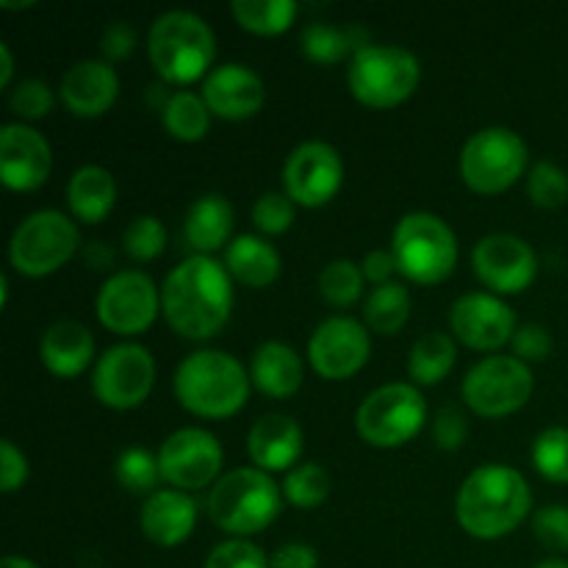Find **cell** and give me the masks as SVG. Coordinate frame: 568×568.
Returning <instances> with one entry per match:
<instances>
[{"mask_svg": "<svg viewBox=\"0 0 568 568\" xmlns=\"http://www.w3.org/2000/svg\"><path fill=\"white\" fill-rule=\"evenodd\" d=\"M94 311L105 331L116 336H139L150 331L161 314V286L148 272L122 270L105 277L100 286Z\"/></svg>", "mask_w": 568, "mask_h": 568, "instance_id": "13", "label": "cell"}, {"mask_svg": "<svg viewBox=\"0 0 568 568\" xmlns=\"http://www.w3.org/2000/svg\"><path fill=\"white\" fill-rule=\"evenodd\" d=\"M120 98V75L105 59H83L61 75L59 100L72 116L98 120Z\"/></svg>", "mask_w": 568, "mask_h": 568, "instance_id": "21", "label": "cell"}, {"mask_svg": "<svg viewBox=\"0 0 568 568\" xmlns=\"http://www.w3.org/2000/svg\"><path fill=\"white\" fill-rule=\"evenodd\" d=\"M148 59L161 81L189 87L209 78L216 61L214 28L186 9L164 11L148 31Z\"/></svg>", "mask_w": 568, "mask_h": 568, "instance_id": "4", "label": "cell"}, {"mask_svg": "<svg viewBox=\"0 0 568 568\" xmlns=\"http://www.w3.org/2000/svg\"><path fill=\"white\" fill-rule=\"evenodd\" d=\"M372 355V333L353 316H327L308 338V364L322 381H349Z\"/></svg>", "mask_w": 568, "mask_h": 568, "instance_id": "15", "label": "cell"}, {"mask_svg": "<svg viewBox=\"0 0 568 568\" xmlns=\"http://www.w3.org/2000/svg\"><path fill=\"white\" fill-rule=\"evenodd\" d=\"M205 105L214 116L227 122H242L258 114L266 103L264 78L247 64L227 61V64L214 67L203 81Z\"/></svg>", "mask_w": 568, "mask_h": 568, "instance_id": "20", "label": "cell"}, {"mask_svg": "<svg viewBox=\"0 0 568 568\" xmlns=\"http://www.w3.org/2000/svg\"><path fill=\"white\" fill-rule=\"evenodd\" d=\"M532 466L549 483H568V427H547L530 449Z\"/></svg>", "mask_w": 568, "mask_h": 568, "instance_id": "37", "label": "cell"}, {"mask_svg": "<svg viewBox=\"0 0 568 568\" xmlns=\"http://www.w3.org/2000/svg\"><path fill=\"white\" fill-rule=\"evenodd\" d=\"M469 436V422H466L464 410L455 408V405H447L436 414L433 419V442H436L438 449L444 453H458L460 444Z\"/></svg>", "mask_w": 568, "mask_h": 568, "instance_id": "44", "label": "cell"}, {"mask_svg": "<svg viewBox=\"0 0 568 568\" xmlns=\"http://www.w3.org/2000/svg\"><path fill=\"white\" fill-rule=\"evenodd\" d=\"M427 422V403L414 383H386L355 410V430L369 447L397 449L414 442Z\"/></svg>", "mask_w": 568, "mask_h": 568, "instance_id": "10", "label": "cell"}, {"mask_svg": "<svg viewBox=\"0 0 568 568\" xmlns=\"http://www.w3.org/2000/svg\"><path fill=\"white\" fill-rule=\"evenodd\" d=\"M449 327L460 344L477 353H497L519 331L514 308L491 292L460 294L449 308Z\"/></svg>", "mask_w": 568, "mask_h": 568, "instance_id": "18", "label": "cell"}, {"mask_svg": "<svg viewBox=\"0 0 568 568\" xmlns=\"http://www.w3.org/2000/svg\"><path fill=\"white\" fill-rule=\"evenodd\" d=\"M155 386V358L136 342H120L105 349L92 369V392L111 410H133Z\"/></svg>", "mask_w": 568, "mask_h": 568, "instance_id": "12", "label": "cell"}, {"mask_svg": "<svg viewBox=\"0 0 568 568\" xmlns=\"http://www.w3.org/2000/svg\"><path fill=\"white\" fill-rule=\"evenodd\" d=\"M28 475H31V466H28L26 453L11 438H3L0 442V491H20L28 483Z\"/></svg>", "mask_w": 568, "mask_h": 568, "instance_id": "46", "label": "cell"}, {"mask_svg": "<svg viewBox=\"0 0 568 568\" xmlns=\"http://www.w3.org/2000/svg\"><path fill=\"white\" fill-rule=\"evenodd\" d=\"M233 205L225 194H203L194 200L183 220V239L192 247V255H214L216 250H227L233 242Z\"/></svg>", "mask_w": 568, "mask_h": 568, "instance_id": "26", "label": "cell"}, {"mask_svg": "<svg viewBox=\"0 0 568 568\" xmlns=\"http://www.w3.org/2000/svg\"><path fill=\"white\" fill-rule=\"evenodd\" d=\"M364 33L358 28H342L331 26V22H308L300 33V50L314 64H342V61H353V55L361 48H366Z\"/></svg>", "mask_w": 568, "mask_h": 568, "instance_id": "29", "label": "cell"}, {"mask_svg": "<svg viewBox=\"0 0 568 568\" xmlns=\"http://www.w3.org/2000/svg\"><path fill=\"white\" fill-rule=\"evenodd\" d=\"M225 270L231 272L233 281L244 283L247 288H266L281 277L283 261L275 244L266 242L264 236L244 233L236 236L225 250Z\"/></svg>", "mask_w": 568, "mask_h": 568, "instance_id": "27", "label": "cell"}, {"mask_svg": "<svg viewBox=\"0 0 568 568\" xmlns=\"http://www.w3.org/2000/svg\"><path fill=\"white\" fill-rule=\"evenodd\" d=\"M250 381L272 399L294 397L305 381L303 355L283 342L258 344L250 358Z\"/></svg>", "mask_w": 568, "mask_h": 568, "instance_id": "25", "label": "cell"}, {"mask_svg": "<svg viewBox=\"0 0 568 568\" xmlns=\"http://www.w3.org/2000/svg\"><path fill=\"white\" fill-rule=\"evenodd\" d=\"M211 111L205 105L203 94L192 92V89H178L170 94V100L161 109V122H164V131L170 133L178 142H200L205 139V133L211 131Z\"/></svg>", "mask_w": 568, "mask_h": 568, "instance_id": "31", "label": "cell"}, {"mask_svg": "<svg viewBox=\"0 0 568 568\" xmlns=\"http://www.w3.org/2000/svg\"><path fill=\"white\" fill-rule=\"evenodd\" d=\"M392 253L397 272L419 286L444 283L458 266V239L455 231L430 211H410L392 233Z\"/></svg>", "mask_w": 568, "mask_h": 568, "instance_id": "6", "label": "cell"}, {"mask_svg": "<svg viewBox=\"0 0 568 568\" xmlns=\"http://www.w3.org/2000/svg\"><path fill=\"white\" fill-rule=\"evenodd\" d=\"M422 64L399 44H366L347 67V87L358 103L386 111L405 103L419 89Z\"/></svg>", "mask_w": 568, "mask_h": 568, "instance_id": "7", "label": "cell"}, {"mask_svg": "<svg viewBox=\"0 0 568 568\" xmlns=\"http://www.w3.org/2000/svg\"><path fill=\"white\" fill-rule=\"evenodd\" d=\"M14 78V55L6 42H0V89H6Z\"/></svg>", "mask_w": 568, "mask_h": 568, "instance_id": "50", "label": "cell"}, {"mask_svg": "<svg viewBox=\"0 0 568 568\" xmlns=\"http://www.w3.org/2000/svg\"><path fill=\"white\" fill-rule=\"evenodd\" d=\"M33 0H28V3H9V0H0V9H31Z\"/></svg>", "mask_w": 568, "mask_h": 568, "instance_id": "53", "label": "cell"}, {"mask_svg": "<svg viewBox=\"0 0 568 568\" xmlns=\"http://www.w3.org/2000/svg\"><path fill=\"white\" fill-rule=\"evenodd\" d=\"M364 320L369 333L394 336L410 320V292L397 281L386 283V286H375L364 303Z\"/></svg>", "mask_w": 568, "mask_h": 568, "instance_id": "32", "label": "cell"}, {"mask_svg": "<svg viewBox=\"0 0 568 568\" xmlns=\"http://www.w3.org/2000/svg\"><path fill=\"white\" fill-rule=\"evenodd\" d=\"M532 510L530 483L519 469L505 464H483L460 483L455 497V519L466 536L477 541H499L510 536Z\"/></svg>", "mask_w": 568, "mask_h": 568, "instance_id": "2", "label": "cell"}, {"mask_svg": "<svg viewBox=\"0 0 568 568\" xmlns=\"http://www.w3.org/2000/svg\"><path fill=\"white\" fill-rule=\"evenodd\" d=\"M225 449L220 438L203 427H181L170 433L159 447L161 477L178 491H200L211 488L222 477Z\"/></svg>", "mask_w": 568, "mask_h": 568, "instance_id": "14", "label": "cell"}, {"mask_svg": "<svg viewBox=\"0 0 568 568\" xmlns=\"http://www.w3.org/2000/svg\"><path fill=\"white\" fill-rule=\"evenodd\" d=\"M231 14L255 37H281L294 26L300 6L294 0H233Z\"/></svg>", "mask_w": 568, "mask_h": 568, "instance_id": "33", "label": "cell"}, {"mask_svg": "<svg viewBox=\"0 0 568 568\" xmlns=\"http://www.w3.org/2000/svg\"><path fill=\"white\" fill-rule=\"evenodd\" d=\"M270 568H320V555L311 544L288 541L270 555Z\"/></svg>", "mask_w": 568, "mask_h": 568, "instance_id": "48", "label": "cell"}, {"mask_svg": "<svg viewBox=\"0 0 568 568\" xmlns=\"http://www.w3.org/2000/svg\"><path fill=\"white\" fill-rule=\"evenodd\" d=\"M250 386V369L225 349L189 353L172 375L175 399L200 419L236 416L247 405Z\"/></svg>", "mask_w": 568, "mask_h": 568, "instance_id": "3", "label": "cell"}, {"mask_svg": "<svg viewBox=\"0 0 568 568\" xmlns=\"http://www.w3.org/2000/svg\"><path fill=\"white\" fill-rule=\"evenodd\" d=\"M475 275L491 294H521L532 286L538 275V255L530 242L516 233H491L483 236L471 250Z\"/></svg>", "mask_w": 568, "mask_h": 568, "instance_id": "17", "label": "cell"}, {"mask_svg": "<svg viewBox=\"0 0 568 568\" xmlns=\"http://www.w3.org/2000/svg\"><path fill=\"white\" fill-rule=\"evenodd\" d=\"M53 170L50 142L26 122L0 128V181L11 192H33L44 186Z\"/></svg>", "mask_w": 568, "mask_h": 568, "instance_id": "19", "label": "cell"}, {"mask_svg": "<svg viewBox=\"0 0 568 568\" xmlns=\"http://www.w3.org/2000/svg\"><path fill=\"white\" fill-rule=\"evenodd\" d=\"M116 178L100 164H83L67 183V205L78 222L98 225L114 211Z\"/></svg>", "mask_w": 568, "mask_h": 568, "instance_id": "28", "label": "cell"}, {"mask_svg": "<svg viewBox=\"0 0 568 568\" xmlns=\"http://www.w3.org/2000/svg\"><path fill=\"white\" fill-rule=\"evenodd\" d=\"M114 475L116 483H120L128 494L144 499H148L150 494L159 491V483L164 480V477H161L159 455H153L144 447L122 449L120 458H116L114 464Z\"/></svg>", "mask_w": 568, "mask_h": 568, "instance_id": "35", "label": "cell"}, {"mask_svg": "<svg viewBox=\"0 0 568 568\" xmlns=\"http://www.w3.org/2000/svg\"><path fill=\"white\" fill-rule=\"evenodd\" d=\"M161 314L189 342H209L233 314V277L214 255H189L161 283Z\"/></svg>", "mask_w": 568, "mask_h": 568, "instance_id": "1", "label": "cell"}, {"mask_svg": "<svg viewBox=\"0 0 568 568\" xmlns=\"http://www.w3.org/2000/svg\"><path fill=\"white\" fill-rule=\"evenodd\" d=\"M527 197L538 209H560L568 200V172L555 161H538L527 172Z\"/></svg>", "mask_w": 568, "mask_h": 568, "instance_id": "39", "label": "cell"}, {"mask_svg": "<svg viewBox=\"0 0 568 568\" xmlns=\"http://www.w3.org/2000/svg\"><path fill=\"white\" fill-rule=\"evenodd\" d=\"M139 525H142L144 538L155 547H181L197 527V503L192 494L178 491V488H159L144 499Z\"/></svg>", "mask_w": 568, "mask_h": 568, "instance_id": "22", "label": "cell"}, {"mask_svg": "<svg viewBox=\"0 0 568 568\" xmlns=\"http://www.w3.org/2000/svg\"><path fill=\"white\" fill-rule=\"evenodd\" d=\"M514 355L519 361H525V364H541V361L549 358V353H552V336H549V331L544 325H538V322H525V325H519V331H516L514 336Z\"/></svg>", "mask_w": 568, "mask_h": 568, "instance_id": "45", "label": "cell"}, {"mask_svg": "<svg viewBox=\"0 0 568 568\" xmlns=\"http://www.w3.org/2000/svg\"><path fill=\"white\" fill-rule=\"evenodd\" d=\"M283 499L288 505L300 510H314L320 505L327 503L333 491V477L316 460H303V464L294 466L292 471H286L283 477Z\"/></svg>", "mask_w": 568, "mask_h": 568, "instance_id": "34", "label": "cell"}, {"mask_svg": "<svg viewBox=\"0 0 568 568\" xmlns=\"http://www.w3.org/2000/svg\"><path fill=\"white\" fill-rule=\"evenodd\" d=\"M55 100H59V89L50 87L42 78H26V81L17 83V89L11 92L9 105L20 122H37L53 111Z\"/></svg>", "mask_w": 568, "mask_h": 568, "instance_id": "40", "label": "cell"}, {"mask_svg": "<svg viewBox=\"0 0 568 568\" xmlns=\"http://www.w3.org/2000/svg\"><path fill=\"white\" fill-rule=\"evenodd\" d=\"M136 50V31H133L131 22L114 20L103 28V37H100V53L109 64L114 61L131 59V53Z\"/></svg>", "mask_w": 568, "mask_h": 568, "instance_id": "47", "label": "cell"}, {"mask_svg": "<svg viewBox=\"0 0 568 568\" xmlns=\"http://www.w3.org/2000/svg\"><path fill=\"white\" fill-rule=\"evenodd\" d=\"M364 283L366 277L361 272V264L349 258L331 261L320 272L322 297H325V303L336 305V308H349V305L358 303L364 297Z\"/></svg>", "mask_w": 568, "mask_h": 568, "instance_id": "36", "label": "cell"}, {"mask_svg": "<svg viewBox=\"0 0 568 568\" xmlns=\"http://www.w3.org/2000/svg\"><path fill=\"white\" fill-rule=\"evenodd\" d=\"M297 205L286 192H264L253 203V225L261 236H281L294 225Z\"/></svg>", "mask_w": 568, "mask_h": 568, "instance_id": "41", "label": "cell"}, {"mask_svg": "<svg viewBox=\"0 0 568 568\" xmlns=\"http://www.w3.org/2000/svg\"><path fill=\"white\" fill-rule=\"evenodd\" d=\"M458 361L455 338L442 331H430L414 342L408 353V377L414 386H438Z\"/></svg>", "mask_w": 568, "mask_h": 568, "instance_id": "30", "label": "cell"}, {"mask_svg": "<svg viewBox=\"0 0 568 568\" xmlns=\"http://www.w3.org/2000/svg\"><path fill=\"white\" fill-rule=\"evenodd\" d=\"M536 568H568V560H560V558H547L541 560Z\"/></svg>", "mask_w": 568, "mask_h": 568, "instance_id": "52", "label": "cell"}, {"mask_svg": "<svg viewBox=\"0 0 568 568\" xmlns=\"http://www.w3.org/2000/svg\"><path fill=\"white\" fill-rule=\"evenodd\" d=\"M303 427L286 414H266L250 427L247 453L261 471H292L303 455Z\"/></svg>", "mask_w": 568, "mask_h": 568, "instance_id": "23", "label": "cell"}, {"mask_svg": "<svg viewBox=\"0 0 568 568\" xmlns=\"http://www.w3.org/2000/svg\"><path fill=\"white\" fill-rule=\"evenodd\" d=\"M532 532L549 552H568V505H547L536 510Z\"/></svg>", "mask_w": 568, "mask_h": 568, "instance_id": "43", "label": "cell"}, {"mask_svg": "<svg viewBox=\"0 0 568 568\" xmlns=\"http://www.w3.org/2000/svg\"><path fill=\"white\" fill-rule=\"evenodd\" d=\"M205 568H270V558L250 538H225L211 549Z\"/></svg>", "mask_w": 568, "mask_h": 568, "instance_id": "42", "label": "cell"}, {"mask_svg": "<svg viewBox=\"0 0 568 568\" xmlns=\"http://www.w3.org/2000/svg\"><path fill=\"white\" fill-rule=\"evenodd\" d=\"M361 272L375 286H386V283H392L394 272H397V261H394L392 250H369L361 261Z\"/></svg>", "mask_w": 568, "mask_h": 568, "instance_id": "49", "label": "cell"}, {"mask_svg": "<svg viewBox=\"0 0 568 568\" xmlns=\"http://www.w3.org/2000/svg\"><path fill=\"white\" fill-rule=\"evenodd\" d=\"M0 568H39L33 560L28 558H20V555H6L3 560H0Z\"/></svg>", "mask_w": 568, "mask_h": 568, "instance_id": "51", "label": "cell"}, {"mask_svg": "<svg viewBox=\"0 0 568 568\" xmlns=\"http://www.w3.org/2000/svg\"><path fill=\"white\" fill-rule=\"evenodd\" d=\"M458 172L471 192L503 194L530 172V150L510 128H480L460 148Z\"/></svg>", "mask_w": 568, "mask_h": 568, "instance_id": "8", "label": "cell"}, {"mask_svg": "<svg viewBox=\"0 0 568 568\" xmlns=\"http://www.w3.org/2000/svg\"><path fill=\"white\" fill-rule=\"evenodd\" d=\"M536 392L530 364L516 355H486L466 372L460 397L466 408L486 419H503L525 408Z\"/></svg>", "mask_w": 568, "mask_h": 568, "instance_id": "11", "label": "cell"}, {"mask_svg": "<svg viewBox=\"0 0 568 568\" xmlns=\"http://www.w3.org/2000/svg\"><path fill=\"white\" fill-rule=\"evenodd\" d=\"M283 488L258 466L225 471L209 491V516L231 538L264 532L281 516Z\"/></svg>", "mask_w": 568, "mask_h": 568, "instance_id": "5", "label": "cell"}, {"mask_svg": "<svg viewBox=\"0 0 568 568\" xmlns=\"http://www.w3.org/2000/svg\"><path fill=\"white\" fill-rule=\"evenodd\" d=\"M39 361L44 369L61 381L83 375L94 361V336L75 320H59L39 338Z\"/></svg>", "mask_w": 568, "mask_h": 568, "instance_id": "24", "label": "cell"}, {"mask_svg": "<svg viewBox=\"0 0 568 568\" xmlns=\"http://www.w3.org/2000/svg\"><path fill=\"white\" fill-rule=\"evenodd\" d=\"M344 183V161L333 144L311 139L297 144L283 164V192L294 205L322 209L331 203Z\"/></svg>", "mask_w": 568, "mask_h": 568, "instance_id": "16", "label": "cell"}, {"mask_svg": "<svg viewBox=\"0 0 568 568\" xmlns=\"http://www.w3.org/2000/svg\"><path fill=\"white\" fill-rule=\"evenodd\" d=\"M81 247V231L64 211L28 214L9 239V264L26 277H48L67 266Z\"/></svg>", "mask_w": 568, "mask_h": 568, "instance_id": "9", "label": "cell"}, {"mask_svg": "<svg viewBox=\"0 0 568 568\" xmlns=\"http://www.w3.org/2000/svg\"><path fill=\"white\" fill-rule=\"evenodd\" d=\"M122 250H125L128 258L139 261V264H148L155 261L166 250V227L159 216L142 214L136 220L128 222V227L122 231Z\"/></svg>", "mask_w": 568, "mask_h": 568, "instance_id": "38", "label": "cell"}]
</instances>
